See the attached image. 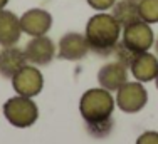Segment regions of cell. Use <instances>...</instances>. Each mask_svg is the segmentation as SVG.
<instances>
[{"mask_svg": "<svg viewBox=\"0 0 158 144\" xmlns=\"http://www.w3.org/2000/svg\"><path fill=\"white\" fill-rule=\"evenodd\" d=\"M136 2H140V0H136Z\"/></svg>", "mask_w": 158, "mask_h": 144, "instance_id": "cell-23", "label": "cell"}, {"mask_svg": "<svg viewBox=\"0 0 158 144\" xmlns=\"http://www.w3.org/2000/svg\"><path fill=\"white\" fill-rule=\"evenodd\" d=\"M10 81H12V87L15 90V94L24 97H32L34 99L44 89L42 72L39 70V67L32 66V64H27L25 67H22Z\"/></svg>", "mask_w": 158, "mask_h": 144, "instance_id": "cell-6", "label": "cell"}, {"mask_svg": "<svg viewBox=\"0 0 158 144\" xmlns=\"http://www.w3.org/2000/svg\"><path fill=\"white\" fill-rule=\"evenodd\" d=\"M155 86H156V89H158V74H156V77H155Z\"/></svg>", "mask_w": 158, "mask_h": 144, "instance_id": "cell-22", "label": "cell"}, {"mask_svg": "<svg viewBox=\"0 0 158 144\" xmlns=\"http://www.w3.org/2000/svg\"><path fill=\"white\" fill-rule=\"evenodd\" d=\"M19 18H20L22 34L29 37L47 35L49 30L52 29V24H54L52 14L47 12L46 9H39V7L25 10L22 15H19Z\"/></svg>", "mask_w": 158, "mask_h": 144, "instance_id": "cell-8", "label": "cell"}, {"mask_svg": "<svg viewBox=\"0 0 158 144\" xmlns=\"http://www.w3.org/2000/svg\"><path fill=\"white\" fill-rule=\"evenodd\" d=\"M86 126V132H88L91 138L94 139H104L113 132V127H114V121L113 117L104 121H93V122H84Z\"/></svg>", "mask_w": 158, "mask_h": 144, "instance_id": "cell-15", "label": "cell"}, {"mask_svg": "<svg viewBox=\"0 0 158 144\" xmlns=\"http://www.w3.org/2000/svg\"><path fill=\"white\" fill-rule=\"evenodd\" d=\"M110 14L116 18V22L121 27H126V25L140 20L136 0H116V3L111 7Z\"/></svg>", "mask_w": 158, "mask_h": 144, "instance_id": "cell-14", "label": "cell"}, {"mask_svg": "<svg viewBox=\"0 0 158 144\" xmlns=\"http://www.w3.org/2000/svg\"><path fill=\"white\" fill-rule=\"evenodd\" d=\"M2 111L7 122L12 124L14 127H19V129L31 127L39 119V107L34 102V99L19 96V94L3 102Z\"/></svg>", "mask_w": 158, "mask_h": 144, "instance_id": "cell-3", "label": "cell"}, {"mask_svg": "<svg viewBox=\"0 0 158 144\" xmlns=\"http://www.w3.org/2000/svg\"><path fill=\"white\" fill-rule=\"evenodd\" d=\"M116 106L119 107L121 112L126 114H136L145 109V106L148 104V90L143 86V82L128 81L126 84H123L116 90Z\"/></svg>", "mask_w": 158, "mask_h": 144, "instance_id": "cell-4", "label": "cell"}, {"mask_svg": "<svg viewBox=\"0 0 158 144\" xmlns=\"http://www.w3.org/2000/svg\"><path fill=\"white\" fill-rule=\"evenodd\" d=\"M155 32L152 25L143 20H136L133 24L123 27L121 30V42L135 52H148L155 44Z\"/></svg>", "mask_w": 158, "mask_h": 144, "instance_id": "cell-5", "label": "cell"}, {"mask_svg": "<svg viewBox=\"0 0 158 144\" xmlns=\"http://www.w3.org/2000/svg\"><path fill=\"white\" fill-rule=\"evenodd\" d=\"M22 35L20 18L9 9L0 10V47L17 45Z\"/></svg>", "mask_w": 158, "mask_h": 144, "instance_id": "cell-12", "label": "cell"}, {"mask_svg": "<svg viewBox=\"0 0 158 144\" xmlns=\"http://www.w3.org/2000/svg\"><path fill=\"white\" fill-rule=\"evenodd\" d=\"M114 107L116 101L113 97V92L103 89V87L88 89L79 99V112H81L84 122L110 119L113 117Z\"/></svg>", "mask_w": 158, "mask_h": 144, "instance_id": "cell-2", "label": "cell"}, {"mask_svg": "<svg viewBox=\"0 0 158 144\" xmlns=\"http://www.w3.org/2000/svg\"><path fill=\"white\" fill-rule=\"evenodd\" d=\"M9 2H10V0H0V10L5 9V7L9 5Z\"/></svg>", "mask_w": 158, "mask_h": 144, "instance_id": "cell-20", "label": "cell"}, {"mask_svg": "<svg viewBox=\"0 0 158 144\" xmlns=\"http://www.w3.org/2000/svg\"><path fill=\"white\" fill-rule=\"evenodd\" d=\"M136 144H158V131H145L138 136Z\"/></svg>", "mask_w": 158, "mask_h": 144, "instance_id": "cell-19", "label": "cell"}, {"mask_svg": "<svg viewBox=\"0 0 158 144\" xmlns=\"http://www.w3.org/2000/svg\"><path fill=\"white\" fill-rule=\"evenodd\" d=\"M128 74H130V69L119 64L118 60L106 62L98 70V84L110 92H116L123 84L128 82Z\"/></svg>", "mask_w": 158, "mask_h": 144, "instance_id": "cell-10", "label": "cell"}, {"mask_svg": "<svg viewBox=\"0 0 158 144\" xmlns=\"http://www.w3.org/2000/svg\"><path fill=\"white\" fill-rule=\"evenodd\" d=\"M86 2L96 12H110L111 7L116 3V0H86Z\"/></svg>", "mask_w": 158, "mask_h": 144, "instance_id": "cell-18", "label": "cell"}, {"mask_svg": "<svg viewBox=\"0 0 158 144\" xmlns=\"http://www.w3.org/2000/svg\"><path fill=\"white\" fill-rule=\"evenodd\" d=\"M153 49H155V54H156V57H158V37L155 39V44H153Z\"/></svg>", "mask_w": 158, "mask_h": 144, "instance_id": "cell-21", "label": "cell"}, {"mask_svg": "<svg viewBox=\"0 0 158 144\" xmlns=\"http://www.w3.org/2000/svg\"><path fill=\"white\" fill-rule=\"evenodd\" d=\"M24 52L29 64L35 67H44L54 60L56 54H57V45L49 35L31 37L24 47Z\"/></svg>", "mask_w": 158, "mask_h": 144, "instance_id": "cell-7", "label": "cell"}, {"mask_svg": "<svg viewBox=\"0 0 158 144\" xmlns=\"http://www.w3.org/2000/svg\"><path fill=\"white\" fill-rule=\"evenodd\" d=\"M29 62L24 49L17 47V45H9V47L0 49V75L2 77L12 79Z\"/></svg>", "mask_w": 158, "mask_h": 144, "instance_id": "cell-11", "label": "cell"}, {"mask_svg": "<svg viewBox=\"0 0 158 144\" xmlns=\"http://www.w3.org/2000/svg\"><path fill=\"white\" fill-rule=\"evenodd\" d=\"M123 27L116 22L110 12H96L86 24L84 35L89 42V49L99 57L113 55L116 44L121 40Z\"/></svg>", "mask_w": 158, "mask_h": 144, "instance_id": "cell-1", "label": "cell"}, {"mask_svg": "<svg viewBox=\"0 0 158 144\" xmlns=\"http://www.w3.org/2000/svg\"><path fill=\"white\" fill-rule=\"evenodd\" d=\"M113 55L116 57V60H118L119 64H123L125 67H128V69H130V66L133 64V60L136 59L138 52L131 50L130 47H126V45L123 44L121 40H119V42L116 44V47H114V52H113Z\"/></svg>", "mask_w": 158, "mask_h": 144, "instance_id": "cell-17", "label": "cell"}, {"mask_svg": "<svg viewBox=\"0 0 158 144\" xmlns=\"http://www.w3.org/2000/svg\"><path fill=\"white\" fill-rule=\"evenodd\" d=\"M138 12H140V20L150 25L158 24V0H140Z\"/></svg>", "mask_w": 158, "mask_h": 144, "instance_id": "cell-16", "label": "cell"}, {"mask_svg": "<svg viewBox=\"0 0 158 144\" xmlns=\"http://www.w3.org/2000/svg\"><path fill=\"white\" fill-rule=\"evenodd\" d=\"M89 52H91V49H89V42L84 34L67 32L57 42V55L62 60L76 62V60L84 59Z\"/></svg>", "mask_w": 158, "mask_h": 144, "instance_id": "cell-9", "label": "cell"}, {"mask_svg": "<svg viewBox=\"0 0 158 144\" xmlns=\"http://www.w3.org/2000/svg\"><path fill=\"white\" fill-rule=\"evenodd\" d=\"M130 72L133 74L135 81L138 82H152L158 74V57L152 52H140L133 64L130 66Z\"/></svg>", "mask_w": 158, "mask_h": 144, "instance_id": "cell-13", "label": "cell"}]
</instances>
